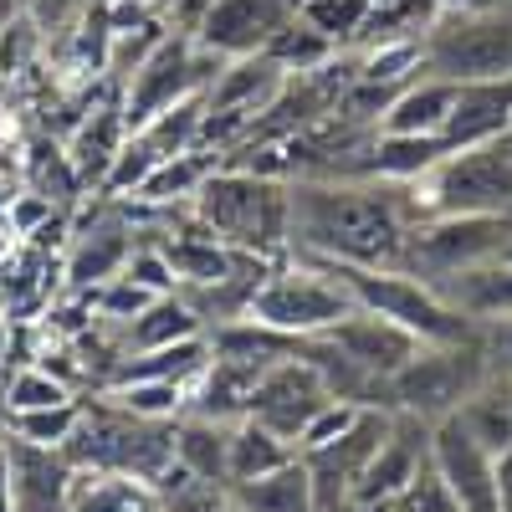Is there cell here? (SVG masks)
<instances>
[{"label": "cell", "instance_id": "4", "mask_svg": "<svg viewBox=\"0 0 512 512\" xmlns=\"http://www.w3.org/2000/svg\"><path fill=\"white\" fill-rule=\"evenodd\" d=\"M62 456L72 466H88V472H128L154 482L175 461V420L128 415L98 395V405H82V425Z\"/></svg>", "mask_w": 512, "mask_h": 512}, {"label": "cell", "instance_id": "28", "mask_svg": "<svg viewBox=\"0 0 512 512\" xmlns=\"http://www.w3.org/2000/svg\"><path fill=\"white\" fill-rule=\"evenodd\" d=\"M333 47H338V41H328V36H323L318 26H308L303 16H292V21H287V26H282V31L267 41L262 52H267V57H272L287 77H292V72L303 77V72H318V67L333 57Z\"/></svg>", "mask_w": 512, "mask_h": 512}, {"label": "cell", "instance_id": "20", "mask_svg": "<svg viewBox=\"0 0 512 512\" xmlns=\"http://www.w3.org/2000/svg\"><path fill=\"white\" fill-rule=\"evenodd\" d=\"M231 425L236 420H216L190 410L185 420H175V461L190 466L205 482H226V461H231Z\"/></svg>", "mask_w": 512, "mask_h": 512}, {"label": "cell", "instance_id": "30", "mask_svg": "<svg viewBox=\"0 0 512 512\" xmlns=\"http://www.w3.org/2000/svg\"><path fill=\"white\" fill-rule=\"evenodd\" d=\"M62 400H77L72 384L62 374H52L47 364L31 359V364H21L6 379V400H0V405H6V415H11V410H47V405H62Z\"/></svg>", "mask_w": 512, "mask_h": 512}, {"label": "cell", "instance_id": "2", "mask_svg": "<svg viewBox=\"0 0 512 512\" xmlns=\"http://www.w3.org/2000/svg\"><path fill=\"white\" fill-rule=\"evenodd\" d=\"M195 210L200 226L236 246V251H277L292 236V200L287 185H277L272 175H256V169H210L205 185L195 190Z\"/></svg>", "mask_w": 512, "mask_h": 512}, {"label": "cell", "instance_id": "11", "mask_svg": "<svg viewBox=\"0 0 512 512\" xmlns=\"http://www.w3.org/2000/svg\"><path fill=\"white\" fill-rule=\"evenodd\" d=\"M384 431H390V410L379 405H364L359 420L349 425L344 436H333L313 451H297L308 466V482H313V502L318 512H349V492L364 472V461L374 456V446L384 441Z\"/></svg>", "mask_w": 512, "mask_h": 512}, {"label": "cell", "instance_id": "19", "mask_svg": "<svg viewBox=\"0 0 512 512\" xmlns=\"http://www.w3.org/2000/svg\"><path fill=\"white\" fill-rule=\"evenodd\" d=\"M159 502L154 482L128 477V472H88L72 466V492H67V512H149Z\"/></svg>", "mask_w": 512, "mask_h": 512}, {"label": "cell", "instance_id": "41", "mask_svg": "<svg viewBox=\"0 0 512 512\" xmlns=\"http://www.w3.org/2000/svg\"><path fill=\"white\" fill-rule=\"evenodd\" d=\"M149 6H154V11H175V6H180V0H149Z\"/></svg>", "mask_w": 512, "mask_h": 512}, {"label": "cell", "instance_id": "35", "mask_svg": "<svg viewBox=\"0 0 512 512\" xmlns=\"http://www.w3.org/2000/svg\"><path fill=\"white\" fill-rule=\"evenodd\" d=\"M41 36H47V31L36 26L31 11L26 16H11L6 26H0V72H6V77L26 72L36 62V52H41Z\"/></svg>", "mask_w": 512, "mask_h": 512}, {"label": "cell", "instance_id": "9", "mask_svg": "<svg viewBox=\"0 0 512 512\" xmlns=\"http://www.w3.org/2000/svg\"><path fill=\"white\" fill-rule=\"evenodd\" d=\"M482 384V359L472 344H436L420 359H410L384 390L395 395V410L420 415L425 425H436L461 410V400Z\"/></svg>", "mask_w": 512, "mask_h": 512}, {"label": "cell", "instance_id": "15", "mask_svg": "<svg viewBox=\"0 0 512 512\" xmlns=\"http://www.w3.org/2000/svg\"><path fill=\"white\" fill-rule=\"evenodd\" d=\"M512 134V77H492V82H461L456 108L441 128L446 149H477L492 139Z\"/></svg>", "mask_w": 512, "mask_h": 512}, {"label": "cell", "instance_id": "7", "mask_svg": "<svg viewBox=\"0 0 512 512\" xmlns=\"http://www.w3.org/2000/svg\"><path fill=\"white\" fill-rule=\"evenodd\" d=\"M221 67H226V57L195 47V36H169V31H164L159 47L123 77V82H128V93H123L128 134H134V128H144L154 113H164V108H175V103L195 98L200 82L216 77Z\"/></svg>", "mask_w": 512, "mask_h": 512}, {"label": "cell", "instance_id": "17", "mask_svg": "<svg viewBox=\"0 0 512 512\" xmlns=\"http://www.w3.org/2000/svg\"><path fill=\"white\" fill-rule=\"evenodd\" d=\"M456 93H461V82L420 77V82H410L405 93H395L390 103H384L379 128L384 134H441L451 108H456Z\"/></svg>", "mask_w": 512, "mask_h": 512}, {"label": "cell", "instance_id": "6", "mask_svg": "<svg viewBox=\"0 0 512 512\" xmlns=\"http://www.w3.org/2000/svg\"><path fill=\"white\" fill-rule=\"evenodd\" d=\"M420 57L431 77L446 82H492L512 77V21L502 16H436L420 36Z\"/></svg>", "mask_w": 512, "mask_h": 512}, {"label": "cell", "instance_id": "24", "mask_svg": "<svg viewBox=\"0 0 512 512\" xmlns=\"http://www.w3.org/2000/svg\"><path fill=\"white\" fill-rule=\"evenodd\" d=\"M123 328H128L123 354H144V349H164V344H180V338H195L200 318H195L190 303H180L175 292H164V297H154V303L134 323H123Z\"/></svg>", "mask_w": 512, "mask_h": 512}, {"label": "cell", "instance_id": "26", "mask_svg": "<svg viewBox=\"0 0 512 512\" xmlns=\"http://www.w3.org/2000/svg\"><path fill=\"white\" fill-rule=\"evenodd\" d=\"M154 492H159V502L169 512H241V502L231 497L226 482H205L180 461H169L164 472L154 477Z\"/></svg>", "mask_w": 512, "mask_h": 512}, {"label": "cell", "instance_id": "39", "mask_svg": "<svg viewBox=\"0 0 512 512\" xmlns=\"http://www.w3.org/2000/svg\"><path fill=\"white\" fill-rule=\"evenodd\" d=\"M6 349H11V318L0 313V359H6Z\"/></svg>", "mask_w": 512, "mask_h": 512}, {"label": "cell", "instance_id": "34", "mask_svg": "<svg viewBox=\"0 0 512 512\" xmlns=\"http://www.w3.org/2000/svg\"><path fill=\"white\" fill-rule=\"evenodd\" d=\"M369 6H374V0H303L297 16H303L308 26H318L328 41H349V36H359Z\"/></svg>", "mask_w": 512, "mask_h": 512}, {"label": "cell", "instance_id": "31", "mask_svg": "<svg viewBox=\"0 0 512 512\" xmlns=\"http://www.w3.org/2000/svg\"><path fill=\"white\" fill-rule=\"evenodd\" d=\"M26 175H31V195H47L52 205L57 200H72L77 190H82V175H77V164H72V154L62 149V144H31V159H26Z\"/></svg>", "mask_w": 512, "mask_h": 512}, {"label": "cell", "instance_id": "37", "mask_svg": "<svg viewBox=\"0 0 512 512\" xmlns=\"http://www.w3.org/2000/svg\"><path fill=\"white\" fill-rule=\"evenodd\" d=\"M210 6H216V0H180V6H175V21L185 26V31H195L200 21H205V11Z\"/></svg>", "mask_w": 512, "mask_h": 512}, {"label": "cell", "instance_id": "14", "mask_svg": "<svg viewBox=\"0 0 512 512\" xmlns=\"http://www.w3.org/2000/svg\"><path fill=\"white\" fill-rule=\"evenodd\" d=\"M431 461L451 482L461 512H502L497 507V482H492V451L466 431L461 415H446L431 425Z\"/></svg>", "mask_w": 512, "mask_h": 512}, {"label": "cell", "instance_id": "3", "mask_svg": "<svg viewBox=\"0 0 512 512\" xmlns=\"http://www.w3.org/2000/svg\"><path fill=\"white\" fill-rule=\"evenodd\" d=\"M318 267L344 282L354 297V308H369L379 318H395L410 328L420 344H472V318L451 308L436 292V282H425L420 272H395V267H354V262H323Z\"/></svg>", "mask_w": 512, "mask_h": 512}, {"label": "cell", "instance_id": "1", "mask_svg": "<svg viewBox=\"0 0 512 512\" xmlns=\"http://www.w3.org/2000/svg\"><path fill=\"white\" fill-rule=\"evenodd\" d=\"M292 236H303L323 262L400 267L410 226L390 190L369 185H292Z\"/></svg>", "mask_w": 512, "mask_h": 512}, {"label": "cell", "instance_id": "18", "mask_svg": "<svg viewBox=\"0 0 512 512\" xmlns=\"http://www.w3.org/2000/svg\"><path fill=\"white\" fill-rule=\"evenodd\" d=\"M123 144H128L123 103H103V108H93V118H82L77 134H72V144H67L82 185H103L108 169H113V159L123 154Z\"/></svg>", "mask_w": 512, "mask_h": 512}, {"label": "cell", "instance_id": "13", "mask_svg": "<svg viewBox=\"0 0 512 512\" xmlns=\"http://www.w3.org/2000/svg\"><path fill=\"white\" fill-rule=\"evenodd\" d=\"M425 461H431V425L420 415L390 410V431H384V441L364 461V472L349 492V507L354 512H384V502H390Z\"/></svg>", "mask_w": 512, "mask_h": 512}, {"label": "cell", "instance_id": "10", "mask_svg": "<svg viewBox=\"0 0 512 512\" xmlns=\"http://www.w3.org/2000/svg\"><path fill=\"white\" fill-rule=\"evenodd\" d=\"M328 400H338V395L328 390L323 369L303 354V344H297L292 354H282L277 364H267V374L256 379L246 415H251V420H262L267 431H277L282 441L297 446V436L308 431V420H313Z\"/></svg>", "mask_w": 512, "mask_h": 512}, {"label": "cell", "instance_id": "21", "mask_svg": "<svg viewBox=\"0 0 512 512\" xmlns=\"http://www.w3.org/2000/svg\"><path fill=\"white\" fill-rule=\"evenodd\" d=\"M226 487H231V497L241 502V512H318L303 456H292L287 466H277V472H267V477L226 482Z\"/></svg>", "mask_w": 512, "mask_h": 512}, {"label": "cell", "instance_id": "8", "mask_svg": "<svg viewBox=\"0 0 512 512\" xmlns=\"http://www.w3.org/2000/svg\"><path fill=\"white\" fill-rule=\"evenodd\" d=\"M507 241H512L507 210H446L441 221L410 231L405 256L425 272V282H436V277H451L461 267L492 262V256L507 251Z\"/></svg>", "mask_w": 512, "mask_h": 512}, {"label": "cell", "instance_id": "25", "mask_svg": "<svg viewBox=\"0 0 512 512\" xmlns=\"http://www.w3.org/2000/svg\"><path fill=\"white\" fill-rule=\"evenodd\" d=\"M190 390L195 384H175V379H108L103 400L144 420H175L180 410H190Z\"/></svg>", "mask_w": 512, "mask_h": 512}, {"label": "cell", "instance_id": "40", "mask_svg": "<svg viewBox=\"0 0 512 512\" xmlns=\"http://www.w3.org/2000/svg\"><path fill=\"white\" fill-rule=\"evenodd\" d=\"M11 11H16V0H0V26L11 21Z\"/></svg>", "mask_w": 512, "mask_h": 512}, {"label": "cell", "instance_id": "22", "mask_svg": "<svg viewBox=\"0 0 512 512\" xmlns=\"http://www.w3.org/2000/svg\"><path fill=\"white\" fill-rule=\"evenodd\" d=\"M297 456L292 441H282L277 431H267L262 420L241 415L231 425V461H226V482H251V477H267L277 466H287Z\"/></svg>", "mask_w": 512, "mask_h": 512}, {"label": "cell", "instance_id": "32", "mask_svg": "<svg viewBox=\"0 0 512 512\" xmlns=\"http://www.w3.org/2000/svg\"><path fill=\"white\" fill-rule=\"evenodd\" d=\"M205 175H210V164L195 159V149H185V154H175V159H164L134 195L149 200V205H164V200H175V195H195V190L205 185Z\"/></svg>", "mask_w": 512, "mask_h": 512}, {"label": "cell", "instance_id": "29", "mask_svg": "<svg viewBox=\"0 0 512 512\" xmlns=\"http://www.w3.org/2000/svg\"><path fill=\"white\" fill-rule=\"evenodd\" d=\"M82 425V400H62L47 410H11L6 415V431L31 441V446H47V451H67V441L77 436Z\"/></svg>", "mask_w": 512, "mask_h": 512}, {"label": "cell", "instance_id": "36", "mask_svg": "<svg viewBox=\"0 0 512 512\" xmlns=\"http://www.w3.org/2000/svg\"><path fill=\"white\" fill-rule=\"evenodd\" d=\"M492 482H497V507L512 512V441L492 451Z\"/></svg>", "mask_w": 512, "mask_h": 512}, {"label": "cell", "instance_id": "38", "mask_svg": "<svg viewBox=\"0 0 512 512\" xmlns=\"http://www.w3.org/2000/svg\"><path fill=\"white\" fill-rule=\"evenodd\" d=\"M0 512H11V466H6V436H0Z\"/></svg>", "mask_w": 512, "mask_h": 512}, {"label": "cell", "instance_id": "44", "mask_svg": "<svg viewBox=\"0 0 512 512\" xmlns=\"http://www.w3.org/2000/svg\"><path fill=\"white\" fill-rule=\"evenodd\" d=\"M502 256H512V241H507V251H502Z\"/></svg>", "mask_w": 512, "mask_h": 512}, {"label": "cell", "instance_id": "5", "mask_svg": "<svg viewBox=\"0 0 512 512\" xmlns=\"http://www.w3.org/2000/svg\"><path fill=\"white\" fill-rule=\"evenodd\" d=\"M354 313V297L344 292L333 272L323 267H297V272H267L262 282L251 287L246 313L251 323L277 328L287 338H318L333 323H344Z\"/></svg>", "mask_w": 512, "mask_h": 512}, {"label": "cell", "instance_id": "23", "mask_svg": "<svg viewBox=\"0 0 512 512\" xmlns=\"http://www.w3.org/2000/svg\"><path fill=\"white\" fill-rule=\"evenodd\" d=\"M128 256H134L128 231L123 226H103V231L77 241V251L67 256V277H72L77 292H93V287H103L108 277H118L128 267Z\"/></svg>", "mask_w": 512, "mask_h": 512}, {"label": "cell", "instance_id": "43", "mask_svg": "<svg viewBox=\"0 0 512 512\" xmlns=\"http://www.w3.org/2000/svg\"><path fill=\"white\" fill-rule=\"evenodd\" d=\"M149 512H169V507H164V502H154V507H149Z\"/></svg>", "mask_w": 512, "mask_h": 512}, {"label": "cell", "instance_id": "42", "mask_svg": "<svg viewBox=\"0 0 512 512\" xmlns=\"http://www.w3.org/2000/svg\"><path fill=\"white\" fill-rule=\"evenodd\" d=\"M0 436H6V405H0Z\"/></svg>", "mask_w": 512, "mask_h": 512}, {"label": "cell", "instance_id": "33", "mask_svg": "<svg viewBox=\"0 0 512 512\" xmlns=\"http://www.w3.org/2000/svg\"><path fill=\"white\" fill-rule=\"evenodd\" d=\"M384 512H461V502H456L451 482L436 472V461H425L420 472L384 502Z\"/></svg>", "mask_w": 512, "mask_h": 512}, {"label": "cell", "instance_id": "12", "mask_svg": "<svg viewBox=\"0 0 512 512\" xmlns=\"http://www.w3.org/2000/svg\"><path fill=\"white\" fill-rule=\"evenodd\" d=\"M323 344L338 349V359H344L349 369H359L374 390L379 384H390L410 359H420L425 349H436V344H420V338L410 328H400L395 318H379L369 308H354L344 323H333L328 333H318Z\"/></svg>", "mask_w": 512, "mask_h": 512}, {"label": "cell", "instance_id": "27", "mask_svg": "<svg viewBox=\"0 0 512 512\" xmlns=\"http://www.w3.org/2000/svg\"><path fill=\"white\" fill-rule=\"evenodd\" d=\"M456 415L487 451H502L512 441V384H477Z\"/></svg>", "mask_w": 512, "mask_h": 512}, {"label": "cell", "instance_id": "16", "mask_svg": "<svg viewBox=\"0 0 512 512\" xmlns=\"http://www.w3.org/2000/svg\"><path fill=\"white\" fill-rule=\"evenodd\" d=\"M436 292L472 323H512V256H492V262L436 277Z\"/></svg>", "mask_w": 512, "mask_h": 512}]
</instances>
